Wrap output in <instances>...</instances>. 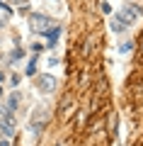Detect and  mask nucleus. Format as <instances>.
<instances>
[{"label":"nucleus","instance_id":"obj_1","mask_svg":"<svg viewBox=\"0 0 143 146\" xmlns=\"http://www.w3.org/2000/svg\"><path fill=\"white\" fill-rule=\"evenodd\" d=\"M51 27H53V20L49 15H44V12H34V15L29 17V29L34 32V34H46Z\"/></svg>","mask_w":143,"mask_h":146},{"label":"nucleus","instance_id":"obj_2","mask_svg":"<svg viewBox=\"0 0 143 146\" xmlns=\"http://www.w3.org/2000/svg\"><path fill=\"white\" fill-rule=\"evenodd\" d=\"M141 15H143V7L141 5H136V3H126V5L121 7V12H119V20L124 22V25H131V22H136V20H141Z\"/></svg>","mask_w":143,"mask_h":146},{"label":"nucleus","instance_id":"obj_3","mask_svg":"<svg viewBox=\"0 0 143 146\" xmlns=\"http://www.w3.org/2000/svg\"><path fill=\"white\" fill-rule=\"evenodd\" d=\"M46 119H49L46 110H39V112H34V117H32V122H29V131H32L34 136H39L41 131H44V127H46Z\"/></svg>","mask_w":143,"mask_h":146},{"label":"nucleus","instance_id":"obj_4","mask_svg":"<svg viewBox=\"0 0 143 146\" xmlns=\"http://www.w3.org/2000/svg\"><path fill=\"white\" fill-rule=\"evenodd\" d=\"M0 129L5 131V136H15V117L7 110H0Z\"/></svg>","mask_w":143,"mask_h":146},{"label":"nucleus","instance_id":"obj_5","mask_svg":"<svg viewBox=\"0 0 143 146\" xmlns=\"http://www.w3.org/2000/svg\"><path fill=\"white\" fill-rule=\"evenodd\" d=\"M36 88H39L41 93H53V88H56L53 73H41L39 78H36Z\"/></svg>","mask_w":143,"mask_h":146},{"label":"nucleus","instance_id":"obj_6","mask_svg":"<svg viewBox=\"0 0 143 146\" xmlns=\"http://www.w3.org/2000/svg\"><path fill=\"white\" fill-rule=\"evenodd\" d=\"M109 27H112V32H114V34H121V32L126 29V25H124V22L119 20L117 15H112V20H109Z\"/></svg>","mask_w":143,"mask_h":146},{"label":"nucleus","instance_id":"obj_7","mask_svg":"<svg viewBox=\"0 0 143 146\" xmlns=\"http://www.w3.org/2000/svg\"><path fill=\"white\" fill-rule=\"evenodd\" d=\"M10 15H12L10 5H5V3H0V27H5V25H7V20H10Z\"/></svg>","mask_w":143,"mask_h":146},{"label":"nucleus","instance_id":"obj_8","mask_svg":"<svg viewBox=\"0 0 143 146\" xmlns=\"http://www.w3.org/2000/svg\"><path fill=\"white\" fill-rule=\"evenodd\" d=\"M44 36H46V39H49V44H51V46H53V44L58 42V36H61V27H51V29L46 32Z\"/></svg>","mask_w":143,"mask_h":146},{"label":"nucleus","instance_id":"obj_9","mask_svg":"<svg viewBox=\"0 0 143 146\" xmlns=\"http://www.w3.org/2000/svg\"><path fill=\"white\" fill-rule=\"evenodd\" d=\"M17 105H20V95H17V93H12L10 98H7V105H5L3 110H7V112H12V110H17Z\"/></svg>","mask_w":143,"mask_h":146},{"label":"nucleus","instance_id":"obj_10","mask_svg":"<svg viewBox=\"0 0 143 146\" xmlns=\"http://www.w3.org/2000/svg\"><path fill=\"white\" fill-rule=\"evenodd\" d=\"M22 58H24V51H22V49H15V51L10 54V61H12V63H17V61H22Z\"/></svg>","mask_w":143,"mask_h":146},{"label":"nucleus","instance_id":"obj_11","mask_svg":"<svg viewBox=\"0 0 143 146\" xmlns=\"http://www.w3.org/2000/svg\"><path fill=\"white\" fill-rule=\"evenodd\" d=\"M34 73H36V54H34V58L27 63V76H34Z\"/></svg>","mask_w":143,"mask_h":146},{"label":"nucleus","instance_id":"obj_12","mask_svg":"<svg viewBox=\"0 0 143 146\" xmlns=\"http://www.w3.org/2000/svg\"><path fill=\"white\" fill-rule=\"evenodd\" d=\"M131 49H133V44H131V42H124L121 46H119V51H121V54H129Z\"/></svg>","mask_w":143,"mask_h":146},{"label":"nucleus","instance_id":"obj_13","mask_svg":"<svg viewBox=\"0 0 143 146\" xmlns=\"http://www.w3.org/2000/svg\"><path fill=\"white\" fill-rule=\"evenodd\" d=\"M20 76H17V73H15V76H12V78H10V83H12V88H17V85H20Z\"/></svg>","mask_w":143,"mask_h":146},{"label":"nucleus","instance_id":"obj_14","mask_svg":"<svg viewBox=\"0 0 143 146\" xmlns=\"http://www.w3.org/2000/svg\"><path fill=\"white\" fill-rule=\"evenodd\" d=\"M49 66H51V68L58 66V56H49Z\"/></svg>","mask_w":143,"mask_h":146},{"label":"nucleus","instance_id":"obj_15","mask_svg":"<svg viewBox=\"0 0 143 146\" xmlns=\"http://www.w3.org/2000/svg\"><path fill=\"white\" fill-rule=\"evenodd\" d=\"M102 10L107 12V15H112V5H109V3H102Z\"/></svg>","mask_w":143,"mask_h":146},{"label":"nucleus","instance_id":"obj_16","mask_svg":"<svg viewBox=\"0 0 143 146\" xmlns=\"http://www.w3.org/2000/svg\"><path fill=\"white\" fill-rule=\"evenodd\" d=\"M7 3H12V5H27V0H7Z\"/></svg>","mask_w":143,"mask_h":146},{"label":"nucleus","instance_id":"obj_17","mask_svg":"<svg viewBox=\"0 0 143 146\" xmlns=\"http://www.w3.org/2000/svg\"><path fill=\"white\" fill-rule=\"evenodd\" d=\"M0 146H10V141H7V139H0Z\"/></svg>","mask_w":143,"mask_h":146},{"label":"nucleus","instance_id":"obj_18","mask_svg":"<svg viewBox=\"0 0 143 146\" xmlns=\"http://www.w3.org/2000/svg\"><path fill=\"white\" fill-rule=\"evenodd\" d=\"M3 78H5V76H3V73H0V80H3Z\"/></svg>","mask_w":143,"mask_h":146},{"label":"nucleus","instance_id":"obj_19","mask_svg":"<svg viewBox=\"0 0 143 146\" xmlns=\"http://www.w3.org/2000/svg\"><path fill=\"white\" fill-rule=\"evenodd\" d=\"M0 98H3V88H0Z\"/></svg>","mask_w":143,"mask_h":146}]
</instances>
